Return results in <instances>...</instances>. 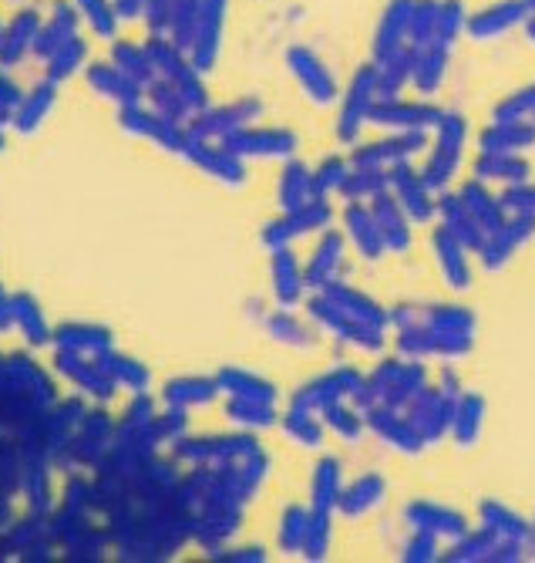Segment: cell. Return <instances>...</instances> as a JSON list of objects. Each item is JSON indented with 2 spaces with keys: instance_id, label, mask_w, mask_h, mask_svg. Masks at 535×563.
I'll return each instance as SVG.
<instances>
[{
  "instance_id": "6da1fadb",
  "label": "cell",
  "mask_w": 535,
  "mask_h": 563,
  "mask_svg": "<svg viewBox=\"0 0 535 563\" xmlns=\"http://www.w3.org/2000/svg\"><path fill=\"white\" fill-rule=\"evenodd\" d=\"M461 145H465V119L461 115H442V122H438V145L432 152V163H427V169H424V183L427 186L435 189V186L448 183V176L458 166Z\"/></svg>"
},
{
  "instance_id": "7a4b0ae2",
  "label": "cell",
  "mask_w": 535,
  "mask_h": 563,
  "mask_svg": "<svg viewBox=\"0 0 535 563\" xmlns=\"http://www.w3.org/2000/svg\"><path fill=\"white\" fill-rule=\"evenodd\" d=\"M535 233V217L528 213H515L512 220H505L495 233L486 236V243H481V261H486V267H502L512 253Z\"/></svg>"
},
{
  "instance_id": "3957f363",
  "label": "cell",
  "mask_w": 535,
  "mask_h": 563,
  "mask_svg": "<svg viewBox=\"0 0 535 563\" xmlns=\"http://www.w3.org/2000/svg\"><path fill=\"white\" fill-rule=\"evenodd\" d=\"M528 18V0H505V4H495V8H486L481 14H475L468 21V31L478 37V41H489L509 27H515L519 21Z\"/></svg>"
},
{
  "instance_id": "277c9868",
  "label": "cell",
  "mask_w": 535,
  "mask_h": 563,
  "mask_svg": "<svg viewBox=\"0 0 535 563\" xmlns=\"http://www.w3.org/2000/svg\"><path fill=\"white\" fill-rule=\"evenodd\" d=\"M394 189H398L401 207H404L414 220H432L435 202H432V186L424 183V176L411 173L408 166H398V169H394Z\"/></svg>"
},
{
  "instance_id": "5b68a950",
  "label": "cell",
  "mask_w": 535,
  "mask_h": 563,
  "mask_svg": "<svg viewBox=\"0 0 535 563\" xmlns=\"http://www.w3.org/2000/svg\"><path fill=\"white\" fill-rule=\"evenodd\" d=\"M435 253H438V261H442V271H445L448 284L458 287V290L468 287V280H471V271H468V246L442 227V230L435 233Z\"/></svg>"
},
{
  "instance_id": "8992f818",
  "label": "cell",
  "mask_w": 535,
  "mask_h": 563,
  "mask_svg": "<svg viewBox=\"0 0 535 563\" xmlns=\"http://www.w3.org/2000/svg\"><path fill=\"white\" fill-rule=\"evenodd\" d=\"M461 202H465V210L478 220V227L489 233H495L502 223H505V207H502V199H495L492 192H486L478 183H468L461 189Z\"/></svg>"
},
{
  "instance_id": "52a82bcc",
  "label": "cell",
  "mask_w": 535,
  "mask_h": 563,
  "mask_svg": "<svg viewBox=\"0 0 535 563\" xmlns=\"http://www.w3.org/2000/svg\"><path fill=\"white\" fill-rule=\"evenodd\" d=\"M535 142V125L528 122H495L481 132V152H522Z\"/></svg>"
},
{
  "instance_id": "ba28073f",
  "label": "cell",
  "mask_w": 535,
  "mask_h": 563,
  "mask_svg": "<svg viewBox=\"0 0 535 563\" xmlns=\"http://www.w3.org/2000/svg\"><path fill=\"white\" fill-rule=\"evenodd\" d=\"M408 520L417 527V530H427V533H438V537H461L465 533V520L458 514L445 506H432V503H417L408 509Z\"/></svg>"
},
{
  "instance_id": "9c48e42d",
  "label": "cell",
  "mask_w": 535,
  "mask_h": 563,
  "mask_svg": "<svg viewBox=\"0 0 535 563\" xmlns=\"http://www.w3.org/2000/svg\"><path fill=\"white\" fill-rule=\"evenodd\" d=\"M475 176L499 179V183H522L528 176V163L519 159V152H481L475 163Z\"/></svg>"
},
{
  "instance_id": "30bf717a",
  "label": "cell",
  "mask_w": 535,
  "mask_h": 563,
  "mask_svg": "<svg viewBox=\"0 0 535 563\" xmlns=\"http://www.w3.org/2000/svg\"><path fill=\"white\" fill-rule=\"evenodd\" d=\"M481 523H486V530H492L499 540H522L528 537V523L522 517H515L512 509H505L502 503H481Z\"/></svg>"
},
{
  "instance_id": "8fae6325",
  "label": "cell",
  "mask_w": 535,
  "mask_h": 563,
  "mask_svg": "<svg viewBox=\"0 0 535 563\" xmlns=\"http://www.w3.org/2000/svg\"><path fill=\"white\" fill-rule=\"evenodd\" d=\"M481 416H486V401L478 395H458L455 398V419H452V432L461 445L475 442L478 429H481Z\"/></svg>"
},
{
  "instance_id": "7c38bea8",
  "label": "cell",
  "mask_w": 535,
  "mask_h": 563,
  "mask_svg": "<svg viewBox=\"0 0 535 563\" xmlns=\"http://www.w3.org/2000/svg\"><path fill=\"white\" fill-rule=\"evenodd\" d=\"M465 27V8L461 0H445V4H438V27H435V41L438 44H452Z\"/></svg>"
},
{
  "instance_id": "4fadbf2b",
  "label": "cell",
  "mask_w": 535,
  "mask_h": 563,
  "mask_svg": "<svg viewBox=\"0 0 535 563\" xmlns=\"http://www.w3.org/2000/svg\"><path fill=\"white\" fill-rule=\"evenodd\" d=\"M528 115H535V85L509 95L502 106L495 109V119L499 122H525Z\"/></svg>"
},
{
  "instance_id": "5bb4252c",
  "label": "cell",
  "mask_w": 535,
  "mask_h": 563,
  "mask_svg": "<svg viewBox=\"0 0 535 563\" xmlns=\"http://www.w3.org/2000/svg\"><path fill=\"white\" fill-rule=\"evenodd\" d=\"M502 207H505V213H528V217H535V186L532 183H512L509 189H505V196H502Z\"/></svg>"
},
{
  "instance_id": "9a60e30c",
  "label": "cell",
  "mask_w": 535,
  "mask_h": 563,
  "mask_svg": "<svg viewBox=\"0 0 535 563\" xmlns=\"http://www.w3.org/2000/svg\"><path fill=\"white\" fill-rule=\"evenodd\" d=\"M525 550H528V553H535V520L528 523V537H525Z\"/></svg>"
},
{
  "instance_id": "2e32d148",
  "label": "cell",
  "mask_w": 535,
  "mask_h": 563,
  "mask_svg": "<svg viewBox=\"0 0 535 563\" xmlns=\"http://www.w3.org/2000/svg\"><path fill=\"white\" fill-rule=\"evenodd\" d=\"M528 37H532V41H535V14H532V18H528Z\"/></svg>"
},
{
  "instance_id": "e0dca14e",
  "label": "cell",
  "mask_w": 535,
  "mask_h": 563,
  "mask_svg": "<svg viewBox=\"0 0 535 563\" xmlns=\"http://www.w3.org/2000/svg\"><path fill=\"white\" fill-rule=\"evenodd\" d=\"M528 11H535V0H528Z\"/></svg>"
}]
</instances>
